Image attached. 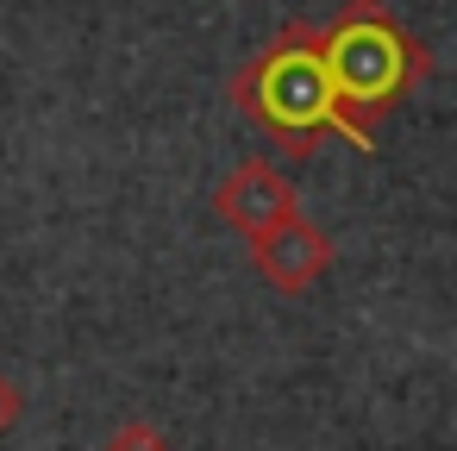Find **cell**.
<instances>
[{"label":"cell","instance_id":"obj_1","mask_svg":"<svg viewBox=\"0 0 457 451\" xmlns=\"http://www.w3.org/2000/svg\"><path fill=\"white\" fill-rule=\"evenodd\" d=\"M257 113L270 126H282L288 138H307L313 126H345L351 132V120L338 113V88H332L326 63L307 57V51L301 57L282 51V57H270L257 70Z\"/></svg>","mask_w":457,"mask_h":451},{"label":"cell","instance_id":"obj_2","mask_svg":"<svg viewBox=\"0 0 457 451\" xmlns=\"http://www.w3.org/2000/svg\"><path fill=\"white\" fill-rule=\"evenodd\" d=\"M326 76L338 88V101H388L401 88V38L382 20H345L326 45Z\"/></svg>","mask_w":457,"mask_h":451},{"label":"cell","instance_id":"obj_3","mask_svg":"<svg viewBox=\"0 0 457 451\" xmlns=\"http://www.w3.org/2000/svg\"><path fill=\"white\" fill-rule=\"evenodd\" d=\"M213 207H220V213L245 232V238H263V232H276L282 220H295V213H301L295 188H288L270 163H238V170L220 182Z\"/></svg>","mask_w":457,"mask_h":451},{"label":"cell","instance_id":"obj_4","mask_svg":"<svg viewBox=\"0 0 457 451\" xmlns=\"http://www.w3.org/2000/svg\"><path fill=\"white\" fill-rule=\"evenodd\" d=\"M251 245H257V270H263L276 288H288V295L313 288V282L326 276V263H332L326 232H320V226H307L301 213H295V220H282L276 232H263V238H251Z\"/></svg>","mask_w":457,"mask_h":451},{"label":"cell","instance_id":"obj_5","mask_svg":"<svg viewBox=\"0 0 457 451\" xmlns=\"http://www.w3.org/2000/svg\"><path fill=\"white\" fill-rule=\"evenodd\" d=\"M107 451H170V438H163L151 420H126V426H113Z\"/></svg>","mask_w":457,"mask_h":451},{"label":"cell","instance_id":"obj_6","mask_svg":"<svg viewBox=\"0 0 457 451\" xmlns=\"http://www.w3.org/2000/svg\"><path fill=\"white\" fill-rule=\"evenodd\" d=\"M20 413H26L20 382H13V376H0V432H13V426H20Z\"/></svg>","mask_w":457,"mask_h":451}]
</instances>
